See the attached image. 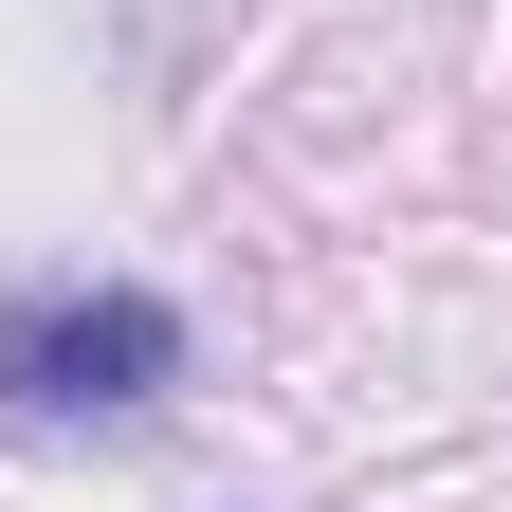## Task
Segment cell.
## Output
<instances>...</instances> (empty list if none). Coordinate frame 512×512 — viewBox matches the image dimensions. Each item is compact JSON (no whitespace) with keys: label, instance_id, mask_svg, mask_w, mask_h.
I'll return each mask as SVG.
<instances>
[{"label":"cell","instance_id":"1","mask_svg":"<svg viewBox=\"0 0 512 512\" xmlns=\"http://www.w3.org/2000/svg\"><path fill=\"white\" fill-rule=\"evenodd\" d=\"M183 384V311L147 275H37L0 293V403L19 421H128Z\"/></svg>","mask_w":512,"mask_h":512}]
</instances>
